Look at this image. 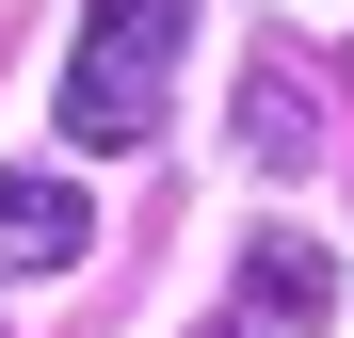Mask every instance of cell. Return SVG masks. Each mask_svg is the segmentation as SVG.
I'll use <instances>...</instances> for the list:
<instances>
[{
    "mask_svg": "<svg viewBox=\"0 0 354 338\" xmlns=\"http://www.w3.org/2000/svg\"><path fill=\"white\" fill-rule=\"evenodd\" d=\"M177 48H194V0H97V17H81V48H65V97H48V129H65L81 161L161 145Z\"/></svg>",
    "mask_w": 354,
    "mask_h": 338,
    "instance_id": "cell-1",
    "label": "cell"
},
{
    "mask_svg": "<svg viewBox=\"0 0 354 338\" xmlns=\"http://www.w3.org/2000/svg\"><path fill=\"white\" fill-rule=\"evenodd\" d=\"M242 161H258V178H306V161H322V81L290 65V48L242 65Z\"/></svg>",
    "mask_w": 354,
    "mask_h": 338,
    "instance_id": "cell-4",
    "label": "cell"
},
{
    "mask_svg": "<svg viewBox=\"0 0 354 338\" xmlns=\"http://www.w3.org/2000/svg\"><path fill=\"white\" fill-rule=\"evenodd\" d=\"M322 322H338V258L306 225H258L242 274H225V338H322Z\"/></svg>",
    "mask_w": 354,
    "mask_h": 338,
    "instance_id": "cell-2",
    "label": "cell"
},
{
    "mask_svg": "<svg viewBox=\"0 0 354 338\" xmlns=\"http://www.w3.org/2000/svg\"><path fill=\"white\" fill-rule=\"evenodd\" d=\"M81 258H97V194L0 161V290H48V274H81Z\"/></svg>",
    "mask_w": 354,
    "mask_h": 338,
    "instance_id": "cell-3",
    "label": "cell"
}]
</instances>
